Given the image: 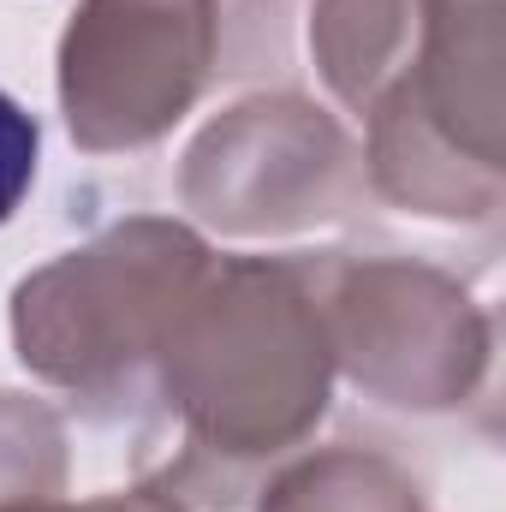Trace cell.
Masks as SVG:
<instances>
[{"label": "cell", "mask_w": 506, "mask_h": 512, "mask_svg": "<svg viewBox=\"0 0 506 512\" xmlns=\"http://www.w3.org/2000/svg\"><path fill=\"white\" fill-rule=\"evenodd\" d=\"M328 399L310 256H215L161 346L137 471L179 507L239 512L304 453Z\"/></svg>", "instance_id": "obj_1"}, {"label": "cell", "mask_w": 506, "mask_h": 512, "mask_svg": "<svg viewBox=\"0 0 506 512\" xmlns=\"http://www.w3.org/2000/svg\"><path fill=\"white\" fill-rule=\"evenodd\" d=\"M209 268L215 251L203 233L167 215H131L18 280V364L90 417H126L149 405L161 346Z\"/></svg>", "instance_id": "obj_2"}, {"label": "cell", "mask_w": 506, "mask_h": 512, "mask_svg": "<svg viewBox=\"0 0 506 512\" xmlns=\"http://www.w3.org/2000/svg\"><path fill=\"white\" fill-rule=\"evenodd\" d=\"M501 60V0H417V42L364 114V179L387 203L435 221L501 209Z\"/></svg>", "instance_id": "obj_3"}, {"label": "cell", "mask_w": 506, "mask_h": 512, "mask_svg": "<svg viewBox=\"0 0 506 512\" xmlns=\"http://www.w3.org/2000/svg\"><path fill=\"white\" fill-rule=\"evenodd\" d=\"M334 376H352L393 411L465 405L495 352L483 304L423 256H310Z\"/></svg>", "instance_id": "obj_4"}, {"label": "cell", "mask_w": 506, "mask_h": 512, "mask_svg": "<svg viewBox=\"0 0 506 512\" xmlns=\"http://www.w3.org/2000/svg\"><path fill=\"white\" fill-rule=\"evenodd\" d=\"M364 149L328 108L292 90H262L191 137L179 203L233 239L310 233L358 209Z\"/></svg>", "instance_id": "obj_5"}, {"label": "cell", "mask_w": 506, "mask_h": 512, "mask_svg": "<svg viewBox=\"0 0 506 512\" xmlns=\"http://www.w3.org/2000/svg\"><path fill=\"white\" fill-rule=\"evenodd\" d=\"M221 66V0H78L60 36V114L84 155L149 149Z\"/></svg>", "instance_id": "obj_6"}, {"label": "cell", "mask_w": 506, "mask_h": 512, "mask_svg": "<svg viewBox=\"0 0 506 512\" xmlns=\"http://www.w3.org/2000/svg\"><path fill=\"white\" fill-rule=\"evenodd\" d=\"M417 42V0H245L227 72H310L340 108L370 114Z\"/></svg>", "instance_id": "obj_7"}, {"label": "cell", "mask_w": 506, "mask_h": 512, "mask_svg": "<svg viewBox=\"0 0 506 512\" xmlns=\"http://www.w3.org/2000/svg\"><path fill=\"white\" fill-rule=\"evenodd\" d=\"M256 512H429V501L399 459L340 441V447L286 459L262 483Z\"/></svg>", "instance_id": "obj_8"}, {"label": "cell", "mask_w": 506, "mask_h": 512, "mask_svg": "<svg viewBox=\"0 0 506 512\" xmlns=\"http://www.w3.org/2000/svg\"><path fill=\"white\" fill-rule=\"evenodd\" d=\"M66 417L0 387V512H66Z\"/></svg>", "instance_id": "obj_9"}, {"label": "cell", "mask_w": 506, "mask_h": 512, "mask_svg": "<svg viewBox=\"0 0 506 512\" xmlns=\"http://www.w3.org/2000/svg\"><path fill=\"white\" fill-rule=\"evenodd\" d=\"M36 149H42L36 120L0 90V227L18 215V203H24L30 179H36Z\"/></svg>", "instance_id": "obj_10"}, {"label": "cell", "mask_w": 506, "mask_h": 512, "mask_svg": "<svg viewBox=\"0 0 506 512\" xmlns=\"http://www.w3.org/2000/svg\"><path fill=\"white\" fill-rule=\"evenodd\" d=\"M66 512H185L173 495H161V489H126V495H102V501H84V507H66Z\"/></svg>", "instance_id": "obj_11"}]
</instances>
